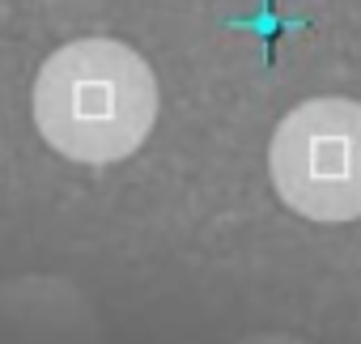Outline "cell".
I'll list each match as a JSON object with an SVG mask.
<instances>
[{
  "mask_svg": "<svg viewBox=\"0 0 361 344\" xmlns=\"http://www.w3.org/2000/svg\"><path fill=\"white\" fill-rule=\"evenodd\" d=\"M157 119L153 68L119 39L60 47L35 81V123L73 161L106 166L132 157Z\"/></svg>",
  "mask_w": 361,
  "mask_h": 344,
  "instance_id": "6da1fadb",
  "label": "cell"
},
{
  "mask_svg": "<svg viewBox=\"0 0 361 344\" xmlns=\"http://www.w3.org/2000/svg\"><path fill=\"white\" fill-rule=\"evenodd\" d=\"M276 196L310 221L361 217V102L310 98L293 106L268 149Z\"/></svg>",
  "mask_w": 361,
  "mask_h": 344,
  "instance_id": "7a4b0ae2",
  "label": "cell"
}]
</instances>
